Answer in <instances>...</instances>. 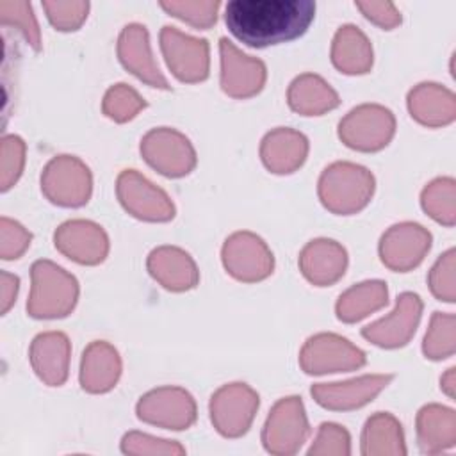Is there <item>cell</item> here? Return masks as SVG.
I'll use <instances>...</instances> for the list:
<instances>
[{"instance_id":"obj_1","label":"cell","mask_w":456,"mask_h":456,"mask_svg":"<svg viewBox=\"0 0 456 456\" xmlns=\"http://www.w3.org/2000/svg\"><path fill=\"white\" fill-rule=\"evenodd\" d=\"M315 16L312 0H232L224 7L228 30L253 48L292 41Z\"/></svg>"},{"instance_id":"obj_2","label":"cell","mask_w":456,"mask_h":456,"mask_svg":"<svg viewBox=\"0 0 456 456\" xmlns=\"http://www.w3.org/2000/svg\"><path fill=\"white\" fill-rule=\"evenodd\" d=\"M376 189L374 175L360 164L337 160L324 167L319 176L317 194L324 208L338 216L363 210Z\"/></svg>"},{"instance_id":"obj_3","label":"cell","mask_w":456,"mask_h":456,"mask_svg":"<svg viewBox=\"0 0 456 456\" xmlns=\"http://www.w3.org/2000/svg\"><path fill=\"white\" fill-rule=\"evenodd\" d=\"M30 294L27 314L34 319H61L73 312L78 301L77 278L52 260H36L30 267Z\"/></svg>"},{"instance_id":"obj_4","label":"cell","mask_w":456,"mask_h":456,"mask_svg":"<svg viewBox=\"0 0 456 456\" xmlns=\"http://www.w3.org/2000/svg\"><path fill=\"white\" fill-rule=\"evenodd\" d=\"M395 134V116L379 103H362L338 123L340 141L356 151H379Z\"/></svg>"},{"instance_id":"obj_5","label":"cell","mask_w":456,"mask_h":456,"mask_svg":"<svg viewBox=\"0 0 456 456\" xmlns=\"http://www.w3.org/2000/svg\"><path fill=\"white\" fill-rule=\"evenodd\" d=\"M41 191L53 205L82 207L93 192L91 169L75 155H55L43 167Z\"/></svg>"},{"instance_id":"obj_6","label":"cell","mask_w":456,"mask_h":456,"mask_svg":"<svg viewBox=\"0 0 456 456\" xmlns=\"http://www.w3.org/2000/svg\"><path fill=\"white\" fill-rule=\"evenodd\" d=\"M139 150L150 167L169 178L189 175L198 162L196 150L189 137L169 126H159L146 132Z\"/></svg>"},{"instance_id":"obj_7","label":"cell","mask_w":456,"mask_h":456,"mask_svg":"<svg viewBox=\"0 0 456 456\" xmlns=\"http://www.w3.org/2000/svg\"><path fill=\"white\" fill-rule=\"evenodd\" d=\"M310 435V426L301 397H281L271 408L262 429V444L276 456L296 454Z\"/></svg>"},{"instance_id":"obj_8","label":"cell","mask_w":456,"mask_h":456,"mask_svg":"<svg viewBox=\"0 0 456 456\" xmlns=\"http://www.w3.org/2000/svg\"><path fill=\"white\" fill-rule=\"evenodd\" d=\"M365 353L337 333H315L299 351V365L306 374L321 376L330 372H347L363 367Z\"/></svg>"},{"instance_id":"obj_9","label":"cell","mask_w":456,"mask_h":456,"mask_svg":"<svg viewBox=\"0 0 456 456\" xmlns=\"http://www.w3.org/2000/svg\"><path fill=\"white\" fill-rule=\"evenodd\" d=\"M221 260L226 273L244 283L262 281L274 269V256L267 242L248 230L233 232L224 240Z\"/></svg>"},{"instance_id":"obj_10","label":"cell","mask_w":456,"mask_h":456,"mask_svg":"<svg viewBox=\"0 0 456 456\" xmlns=\"http://www.w3.org/2000/svg\"><path fill=\"white\" fill-rule=\"evenodd\" d=\"M260 397L246 383H228L219 387L210 397V420L216 431L226 438H239L256 415Z\"/></svg>"},{"instance_id":"obj_11","label":"cell","mask_w":456,"mask_h":456,"mask_svg":"<svg viewBox=\"0 0 456 456\" xmlns=\"http://www.w3.org/2000/svg\"><path fill=\"white\" fill-rule=\"evenodd\" d=\"M159 41L167 68L180 82L196 84L208 77L210 46L207 39L192 37L176 27L164 25Z\"/></svg>"},{"instance_id":"obj_12","label":"cell","mask_w":456,"mask_h":456,"mask_svg":"<svg viewBox=\"0 0 456 456\" xmlns=\"http://www.w3.org/2000/svg\"><path fill=\"white\" fill-rule=\"evenodd\" d=\"M116 196L123 208L150 223H166L175 217V205L166 191L135 169H123L116 178Z\"/></svg>"},{"instance_id":"obj_13","label":"cell","mask_w":456,"mask_h":456,"mask_svg":"<svg viewBox=\"0 0 456 456\" xmlns=\"http://www.w3.org/2000/svg\"><path fill=\"white\" fill-rule=\"evenodd\" d=\"M139 420L173 431H182L196 422L194 397L182 387H159L146 392L137 406Z\"/></svg>"},{"instance_id":"obj_14","label":"cell","mask_w":456,"mask_h":456,"mask_svg":"<svg viewBox=\"0 0 456 456\" xmlns=\"http://www.w3.org/2000/svg\"><path fill=\"white\" fill-rule=\"evenodd\" d=\"M422 299L415 292H403L397 296L395 308L385 317L362 328V337L383 349H397L406 346L422 317Z\"/></svg>"},{"instance_id":"obj_15","label":"cell","mask_w":456,"mask_h":456,"mask_svg":"<svg viewBox=\"0 0 456 456\" xmlns=\"http://www.w3.org/2000/svg\"><path fill=\"white\" fill-rule=\"evenodd\" d=\"M433 237L428 228L413 221L392 224L379 239V258L390 269L406 273L417 267L431 249Z\"/></svg>"},{"instance_id":"obj_16","label":"cell","mask_w":456,"mask_h":456,"mask_svg":"<svg viewBox=\"0 0 456 456\" xmlns=\"http://www.w3.org/2000/svg\"><path fill=\"white\" fill-rule=\"evenodd\" d=\"M221 89L232 98H251L258 94L267 80L265 64L239 50L230 39H219Z\"/></svg>"},{"instance_id":"obj_17","label":"cell","mask_w":456,"mask_h":456,"mask_svg":"<svg viewBox=\"0 0 456 456\" xmlns=\"http://www.w3.org/2000/svg\"><path fill=\"white\" fill-rule=\"evenodd\" d=\"M53 244L69 260L82 265H98L109 255L105 230L89 219H69L57 226Z\"/></svg>"},{"instance_id":"obj_18","label":"cell","mask_w":456,"mask_h":456,"mask_svg":"<svg viewBox=\"0 0 456 456\" xmlns=\"http://www.w3.org/2000/svg\"><path fill=\"white\" fill-rule=\"evenodd\" d=\"M394 374H363L346 381L315 383L310 388L314 401L333 411H349L370 403L387 385Z\"/></svg>"},{"instance_id":"obj_19","label":"cell","mask_w":456,"mask_h":456,"mask_svg":"<svg viewBox=\"0 0 456 456\" xmlns=\"http://www.w3.org/2000/svg\"><path fill=\"white\" fill-rule=\"evenodd\" d=\"M118 57L119 62L135 75L139 80L151 87L169 89V84L159 69L150 45L148 28L141 23H128L123 27L118 37Z\"/></svg>"},{"instance_id":"obj_20","label":"cell","mask_w":456,"mask_h":456,"mask_svg":"<svg viewBox=\"0 0 456 456\" xmlns=\"http://www.w3.org/2000/svg\"><path fill=\"white\" fill-rule=\"evenodd\" d=\"M346 248L326 237L306 242L299 253V271L315 287H328L337 283L347 269Z\"/></svg>"},{"instance_id":"obj_21","label":"cell","mask_w":456,"mask_h":456,"mask_svg":"<svg viewBox=\"0 0 456 456\" xmlns=\"http://www.w3.org/2000/svg\"><path fill=\"white\" fill-rule=\"evenodd\" d=\"M146 267L155 281L173 292L191 290L200 281L194 258L178 246L164 244L151 249L146 258Z\"/></svg>"},{"instance_id":"obj_22","label":"cell","mask_w":456,"mask_h":456,"mask_svg":"<svg viewBox=\"0 0 456 456\" xmlns=\"http://www.w3.org/2000/svg\"><path fill=\"white\" fill-rule=\"evenodd\" d=\"M71 342L62 331H43L34 337L28 360L37 378L48 387H61L68 379Z\"/></svg>"},{"instance_id":"obj_23","label":"cell","mask_w":456,"mask_h":456,"mask_svg":"<svg viewBox=\"0 0 456 456\" xmlns=\"http://www.w3.org/2000/svg\"><path fill=\"white\" fill-rule=\"evenodd\" d=\"M308 148V139L303 132L278 126L264 135L260 142V159L271 173L289 175L305 164Z\"/></svg>"},{"instance_id":"obj_24","label":"cell","mask_w":456,"mask_h":456,"mask_svg":"<svg viewBox=\"0 0 456 456\" xmlns=\"http://www.w3.org/2000/svg\"><path fill=\"white\" fill-rule=\"evenodd\" d=\"M121 370L118 349L105 340H93L82 353L80 385L89 394H105L116 387Z\"/></svg>"},{"instance_id":"obj_25","label":"cell","mask_w":456,"mask_h":456,"mask_svg":"<svg viewBox=\"0 0 456 456\" xmlns=\"http://www.w3.org/2000/svg\"><path fill=\"white\" fill-rule=\"evenodd\" d=\"M411 118L429 128L445 126L456 118V96L436 82L417 84L406 98Z\"/></svg>"},{"instance_id":"obj_26","label":"cell","mask_w":456,"mask_h":456,"mask_svg":"<svg viewBox=\"0 0 456 456\" xmlns=\"http://www.w3.org/2000/svg\"><path fill=\"white\" fill-rule=\"evenodd\" d=\"M417 442L424 454L444 452L456 444V411L444 404H426L419 410Z\"/></svg>"},{"instance_id":"obj_27","label":"cell","mask_w":456,"mask_h":456,"mask_svg":"<svg viewBox=\"0 0 456 456\" xmlns=\"http://www.w3.org/2000/svg\"><path fill=\"white\" fill-rule=\"evenodd\" d=\"M330 53L333 66L346 75H363L370 71L374 62V52L369 37L353 23H346L337 28Z\"/></svg>"},{"instance_id":"obj_28","label":"cell","mask_w":456,"mask_h":456,"mask_svg":"<svg viewBox=\"0 0 456 456\" xmlns=\"http://www.w3.org/2000/svg\"><path fill=\"white\" fill-rule=\"evenodd\" d=\"M287 102L301 116H321L340 105L338 93L315 73L297 75L287 89Z\"/></svg>"},{"instance_id":"obj_29","label":"cell","mask_w":456,"mask_h":456,"mask_svg":"<svg viewBox=\"0 0 456 456\" xmlns=\"http://www.w3.org/2000/svg\"><path fill=\"white\" fill-rule=\"evenodd\" d=\"M363 456H404V431L401 422L388 411H378L365 420L362 431Z\"/></svg>"},{"instance_id":"obj_30","label":"cell","mask_w":456,"mask_h":456,"mask_svg":"<svg viewBox=\"0 0 456 456\" xmlns=\"http://www.w3.org/2000/svg\"><path fill=\"white\" fill-rule=\"evenodd\" d=\"M388 303V289L383 280H365L344 290L335 305V314L342 322H358Z\"/></svg>"},{"instance_id":"obj_31","label":"cell","mask_w":456,"mask_h":456,"mask_svg":"<svg viewBox=\"0 0 456 456\" xmlns=\"http://www.w3.org/2000/svg\"><path fill=\"white\" fill-rule=\"evenodd\" d=\"M420 205L424 212L444 226L456 223V182L451 176H438L431 180L420 192Z\"/></svg>"},{"instance_id":"obj_32","label":"cell","mask_w":456,"mask_h":456,"mask_svg":"<svg viewBox=\"0 0 456 456\" xmlns=\"http://www.w3.org/2000/svg\"><path fill=\"white\" fill-rule=\"evenodd\" d=\"M456 349V317L445 312H433L422 342V353L429 360H445Z\"/></svg>"},{"instance_id":"obj_33","label":"cell","mask_w":456,"mask_h":456,"mask_svg":"<svg viewBox=\"0 0 456 456\" xmlns=\"http://www.w3.org/2000/svg\"><path fill=\"white\" fill-rule=\"evenodd\" d=\"M144 107L146 100L134 87L123 82L110 86L102 100L103 114L116 123H126L134 119Z\"/></svg>"},{"instance_id":"obj_34","label":"cell","mask_w":456,"mask_h":456,"mask_svg":"<svg viewBox=\"0 0 456 456\" xmlns=\"http://www.w3.org/2000/svg\"><path fill=\"white\" fill-rule=\"evenodd\" d=\"M160 7L192 25L194 28H210L217 20V11L221 7L219 0H162Z\"/></svg>"},{"instance_id":"obj_35","label":"cell","mask_w":456,"mask_h":456,"mask_svg":"<svg viewBox=\"0 0 456 456\" xmlns=\"http://www.w3.org/2000/svg\"><path fill=\"white\" fill-rule=\"evenodd\" d=\"M0 21L5 27H14L36 52L41 50L39 25L32 12V5L28 2L2 0L0 2Z\"/></svg>"},{"instance_id":"obj_36","label":"cell","mask_w":456,"mask_h":456,"mask_svg":"<svg viewBox=\"0 0 456 456\" xmlns=\"http://www.w3.org/2000/svg\"><path fill=\"white\" fill-rule=\"evenodd\" d=\"M121 451L128 456H182L185 447L175 440L157 438L141 431H128L121 438Z\"/></svg>"},{"instance_id":"obj_37","label":"cell","mask_w":456,"mask_h":456,"mask_svg":"<svg viewBox=\"0 0 456 456\" xmlns=\"http://www.w3.org/2000/svg\"><path fill=\"white\" fill-rule=\"evenodd\" d=\"M27 146L20 135L9 134L0 144V189L9 191L23 173Z\"/></svg>"},{"instance_id":"obj_38","label":"cell","mask_w":456,"mask_h":456,"mask_svg":"<svg viewBox=\"0 0 456 456\" xmlns=\"http://www.w3.org/2000/svg\"><path fill=\"white\" fill-rule=\"evenodd\" d=\"M454 269H456V249L451 248L436 258V262L428 273V285L431 294L436 299L445 303H454L456 299Z\"/></svg>"},{"instance_id":"obj_39","label":"cell","mask_w":456,"mask_h":456,"mask_svg":"<svg viewBox=\"0 0 456 456\" xmlns=\"http://www.w3.org/2000/svg\"><path fill=\"white\" fill-rule=\"evenodd\" d=\"M48 21L61 32H71L82 27L89 12V2L84 0H46L43 2Z\"/></svg>"},{"instance_id":"obj_40","label":"cell","mask_w":456,"mask_h":456,"mask_svg":"<svg viewBox=\"0 0 456 456\" xmlns=\"http://www.w3.org/2000/svg\"><path fill=\"white\" fill-rule=\"evenodd\" d=\"M351 452L349 431L337 422H322L314 438L310 456H347Z\"/></svg>"},{"instance_id":"obj_41","label":"cell","mask_w":456,"mask_h":456,"mask_svg":"<svg viewBox=\"0 0 456 456\" xmlns=\"http://www.w3.org/2000/svg\"><path fill=\"white\" fill-rule=\"evenodd\" d=\"M32 233L11 217L0 219V256L4 260L20 258L30 246Z\"/></svg>"},{"instance_id":"obj_42","label":"cell","mask_w":456,"mask_h":456,"mask_svg":"<svg viewBox=\"0 0 456 456\" xmlns=\"http://www.w3.org/2000/svg\"><path fill=\"white\" fill-rule=\"evenodd\" d=\"M354 5L362 11V14L372 21L374 25L381 27L383 30H392L401 23V12L395 4L385 2H370V0H358Z\"/></svg>"},{"instance_id":"obj_43","label":"cell","mask_w":456,"mask_h":456,"mask_svg":"<svg viewBox=\"0 0 456 456\" xmlns=\"http://www.w3.org/2000/svg\"><path fill=\"white\" fill-rule=\"evenodd\" d=\"M20 290V278L7 271L0 273V314H7Z\"/></svg>"},{"instance_id":"obj_44","label":"cell","mask_w":456,"mask_h":456,"mask_svg":"<svg viewBox=\"0 0 456 456\" xmlns=\"http://www.w3.org/2000/svg\"><path fill=\"white\" fill-rule=\"evenodd\" d=\"M440 388L447 397L454 399V390H456V369L454 367H449L445 370V374L440 378Z\"/></svg>"}]
</instances>
